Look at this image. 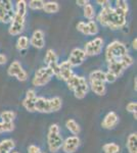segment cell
<instances>
[{
	"label": "cell",
	"mask_w": 137,
	"mask_h": 153,
	"mask_svg": "<svg viewBox=\"0 0 137 153\" xmlns=\"http://www.w3.org/2000/svg\"><path fill=\"white\" fill-rule=\"evenodd\" d=\"M97 21L103 27L109 28L111 30L122 29L126 26V16H120L116 12L114 7L111 5L104 6L97 16Z\"/></svg>",
	"instance_id": "cell-1"
},
{
	"label": "cell",
	"mask_w": 137,
	"mask_h": 153,
	"mask_svg": "<svg viewBox=\"0 0 137 153\" xmlns=\"http://www.w3.org/2000/svg\"><path fill=\"white\" fill-rule=\"evenodd\" d=\"M27 2L25 0H19L16 2V10L12 21L10 22V27L8 29V33L11 36L21 35V33L25 30L27 16Z\"/></svg>",
	"instance_id": "cell-2"
},
{
	"label": "cell",
	"mask_w": 137,
	"mask_h": 153,
	"mask_svg": "<svg viewBox=\"0 0 137 153\" xmlns=\"http://www.w3.org/2000/svg\"><path fill=\"white\" fill-rule=\"evenodd\" d=\"M134 63V59L131 55L126 54V55L122 56L121 58L117 59V60H113L108 63V71L114 75L117 79L122 76V74L128 68Z\"/></svg>",
	"instance_id": "cell-3"
},
{
	"label": "cell",
	"mask_w": 137,
	"mask_h": 153,
	"mask_svg": "<svg viewBox=\"0 0 137 153\" xmlns=\"http://www.w3.org/2000/svg\"><path fill=\"white\" fill-rule=\"evenodd\" d=\"M64 139L59 133V126L53 124L49 127L48 134H47V144H48L49 151L55 153L63 146Z\"/></svg>",
	"instance_id": "cell-4"
},
{
	"label": "cell",
	"mask_w": 137,
	"mask_h": 153,
	"mask_svg": "<svg viewBox=\"0 0 137 153\" xmlns=\"http://www.w3.org/2000/svg\"><path fill=\"white\" fill-rule=\"evenodd\" d=\"M126 54H128V49L125 46V44L118 40L111 42L106 49V59L108 63L121 58Z\"/></svg>",
	"instance_id": "cell-5"
},
{
	"label": "cell",
	"mask_w": 137,
	"mask_h": 153,
	"mask_svg": "<svg viewBox=\"0 0 137 153\" xmlns=\"http://www.w3.org/2000/svg\"><path fill=\"white\" fill-rule=\"evenodd\" d=\"M53 73L50 68H48L47 66L44 68H40L39 70L36 71L34 75V78L32 80V84L35 87H42V86H45L46 84L50 82V80L53 76Z\"/></svg>",
	"instance_id": "cell-6"
},
{
	"label": "cell",
	"mask_w": 137,
	"mask_h": 153,
	"mask_svg": "<svg viewBox=\"0 0 137 153\" xmlns=\"http://www.w3.org/2000/svg\"><path fill=\"white\" fill-rule=\"evenodd\" d=\"M103 48V39L100 37L92 39L85 43L83 48V51L85 52L86 56H95L101 53Z\"/></svg>",
	"instance_id": "cell-7"
},
{
	"label": "cell",
	"mask_w": 137,
	"mask_h": 153,
	"mask_svg": "<svg viewBox=\"0 0 137 153\" xmlns=\"http://www.w3.org/2000/svg\"><path fill=\"white\" fill-rule=\"evenodd\" d=\"M14 16V9L9 0H0V23H10Z\"/></svg>",
	"instance_id": "cell-8"
},
{
	"label": "cell",
	"mask_w": 137,
	"mask_h": 153,
	"mask_svg": "<svg viewBox=\"0 0 137 153\" xmlns=\"http://www.w3.org/2000/svg\"><path fill=\"white\" fill-rule=\"evenodd\" d=\"M7 74L9 76H16L19 82H25L28 79V74L17 60L12 61L7 68Z\"/></svg>",
	"instance_id": "cell-9"
},
{
	"label": "cell",
	"mask_w": 137,
	"mask_h": 153,
	"mask_svg": "<svg viewBox=\"0 0 137 153\" xmlns=\"http://www.w3.org/2000/svg\"><path fill=\"white\" fill-rule=\"evenodd\" d=\"M44 62H45L46 66L50 68L53 73V75L56 76L57 71H58V58L55 53V51L52 49H48L45 53V57H44Z\"/></svg>",
	"instance_id": "cell-10"
},
{
	"label": "cell",
	"mask_w": 137,
	"mask_h": 153,
	"mask_svg": "<svg viewBox=\"0 0 137 153\" xmlns=\"http://www.w3.org/2000/svg\"><path fill=\"white\" fill-rule=\"evenodd\" d=\"M86 58V54L81 48H74L69 55V59L67 61L71 65L72 68L79 66L84 62Z\"/></svg>",
	"instance_id": "cell-11"
},
{
	"label": "cell",
	"mask_w": 137,
	"mask_h": 153,
	"mask_svg": "<svg viewBox=\"0 0 137 153\" xmlns=\"http://www.w3.org/2000/svg\"><path fill=\"white\" fill-rule=\"evenodd\" d=\"M73 75H74L73 68H72L68 61H63L61 63H59L58 71H57V75H56L57 79L63 80L64 82H68Z\"/></svg>",
	"instance_id": "cell-12"
},
{
	"label": "cell",
	"mask_w": 137,
	"mask_h": 153,
	"mask_svg": "<svg viewBox=\"0 0 137 153\" xmlns=\"http://www.w3.org/2000/svg\"><path fill=\"white\" fill-rule=\"evenodd\" d=\"M79 146H80V139L78 136H71L64 140L61 148L66 153H74L78 150Z\"/></svg>",
	"instance_id": "cell-13"
},
{
	"label": "cell",
	"mask_w": 137,
	"mask_h": 153,
	"mask_svg": "<svg viewBox=\"0 0 137 153\" xmlns=\"http://www.w3.org/2000/svg\"><path fill=\"white\" fill-rule=\"evenodd\" d=\"M36 99H37V95L33 89H30V90L27 91L26 97L23 100V106L27 111L29 112L35 111V102H36Z\"/></svg>",
	"instance_id": "cell-14"
},
{
	"label": "cell",
	"mask_w": 137,
	"mask_h": 153,
	"mask_svg": "<svg viewBox=\"0 0 137 153\" xmlns=\"http://www.w3.org/2000/svg\"><path fill=\"white\" fill-rule=\"evenodd\" d=\"M89 91V85L88 82L84 76H81L80 78V82H79L78 86L74 89V95L77 99H83L85 98V96L87 95Z\"/></svg>",
	"instance_id": "cell-15"
},
{
	"label": "cell",
	"mask_w": 137,
	"mask_h": 153,
	"mask_svg": "<svg viewBox=\"0 0 137 153\" xmlns=\"http://www.w3.org/2000/svg\"><path fill=\"white\" fill-rule=\"evenodd\" d=\"M30 44L33 47L37 49H42L45 46V40H44V33L41 30H36L34 31L33 35L30 39Z\"/></svg>",
	"instance_id": "cell-16"
},
{
	"label": "cell",
	"mask_w": 137,
	"mask_h": 153,
	"mask_svg": "<svg viewBox=\"0 0 137 153\" xmlns=\"http://www.w3.org/2000/svg\"><path fill=\"white\" fill-rule=\"evenodd\" d=\"M118 123H119V115L115 111H111L104 117L103 123H101V126L106 130H112L118 125Z\"/></svg>",
	"instance_id": "cell-17"
},
{
	"label": "cell",
	"mask_w": 137,
	"mask_h": 153,
	"mask_svg": "<svg viewBox=\"0 0 137 153\" xmlns=\"http://www.w3.org/2000/svg\"><path fill=\"white\" fill-rule=\"evenodd\" d=\"M35 111H38L41 113H50L51 108H50V102L49 99H47L45 97H37L36 102H35Z\"/></svg>",
	"instance_id": "cell-18"
},
{
	"label": "cell",
	"mask_w": 137,
	"mask_h": 153,
	"mask_svg": "<svg viewBox=\"0 0 137 153\" xmlns=\"http://www.w3.org/2000/svg\"><path fill=\"white\" fill-rule=\"evenodd\" d=\"M88 85L94 94H96L98 96H103L106 94V83L99 82V81H89Z\"/></svg>",
	"instance_id": "cell-19"
},
{
	"label": "cell",
	"mask_w": 137,
	"mask_h": 153,
	"mask_svg": "<svg viewBox=\"0 0 137 153\" xmlns=\"http://www.w3.org/2000/svg\"><path fill=\"white\" fill-rule=\"evenodd\" d=\"M137 134L136 133H132L128 136L127 138V143H126V146L127 149H128L129 153H137Z\"/></svg>",
	"instance_id": "cell-20"
},
{
	"label": "cell",
	"mask_w": 137,
	"mask_h": 153,
	"mask_svg": "<svg viewBox=\"0 0 137 153\" xmlns=\"http://www.w3.org/2000/svg\"><path fill=\"white\" fill-rule=\"evenodd\" d=\"M114 9L116 10V12L120 16H127L129 10V6L128 3L125 0H117L116 1V7H114Z\"/></svg>",
	"instance_id": "cell-21"
},
{
	"label": "cell",
	"mask_w": 137,
	"mask_h": 153,
	"mask_svg": "<svg viewBox=\"0 0 137 153\" xmlns=\"http://www.w3.org/2000/svg\"><path fill=\"white\" fill-rule=\"evenodd\" d=\"M14 141L12 139H4L0 142V153H10L13 150Z\"/></svg>",
	"instance_id": "cell-22"
},
{
	"label": "cell",
	"mask_w": 137,
	"mask_h": 153,
	"mask_svg": "<svg viewBox=\"0 0 137 153\" xmlns=\"http://www.w3.org/2000/svg\"><path fill=\"white\" fill-rule=\"evenodd\" d=\"M66 127L67 129H68L70 132L72 133L73 135H78L79 133L81 132V128L80 126H79L78 123L76 122L75 120H73V118H69L68 120L66 122Z\"/></svg>",
	"instance_id": "cell-23"
},
{
	"label": "cell",
	"mask_w": 137,
	"mask_h": 153,
	"mask_svg": "<svg viewBox=\"0 0 137 153\" xmlns=\"http://www.w3.org/2000/svg\"><path fill=\"white\" fill-rule=\"evenodd\" d=\"M42 10H44V12H46V13H56L59 10V4L55 1L44 2Z\"/></svg>",
	"instance_id": "cell-24"
},
{
	"label": "cell",
	"mask_w": 137,
	"mask_h": 153,
	"mask_svg": "<svg viewBox=\"0 0 137 153\" xmlns=\"http://www.w3.org/2000/svg\"><path fill=\"white\" fill-rule=\"evenodd\" d=\"M89 81H99V82L106 83V71L100 70L91 71L89 75Z\"/></svg>",
	"instance_id": "cell-25"
},
{
	"label": "cell",
	"mask_w": 137,
	"mask_h": 153,
	"mask_svg": "<svg viewBox=\"0 0 137 153\" xmlns=\"http://www.w3.org/2000/svg\"><path fill=\"white\" fill-rule=\"evenodd\" d=\"M103 153H120L121 147L117 143H106L103 146Z\"/></svg>",
	"instance_id": "cell-26"
},
{
	"label": "cell",
	"mask_w": 137,
	"mask_h": 153,
	"mask_svg": "<svg viewBox=\"0 0 137 153\" xmlns=\"http://www.w3.org/2000/svg\"><path fill=\"white\" fill-rule=\"evenodd\" d=\"M30 45V41H29V38L27 36H21L19 37L16 41V49L19 51H24L26 49H28Z\"/></svg>",
	"instance_id": "cell-27"
},
{
	"label": "cell",
	"mask_w": 137,
	"mask_h": 153,
	"mask_svg": "<svg viewBox=\"0 0 137 153\" xmlns=\"http://www.w3.org/2000/svg\"><path fill=\"white\" fill-rule=\"evenodd\" d=\"M49 102H50V108H51L52 112L58 111V110L61 108V106H63V100H61V98L58 97V96L50 98V99H49Z\"/></svg>",
	"instance_id": "cell-28"
},
{
	"label": "cell",
	"mask_w": 137,
	"mask_h": 153,
	"mask_svg": "<svg viewBox=\"0 0 137 153\" xmlns=\"http://www.w3.org/2000/svg\"><path fill=\"white\" fill-rule=\"evenodd\" d=\"M83 8H84V18H86L89 21H92L94 19V16H95V9H94L93 5L90 4V2H89Z\"/></svg>",
	"instance_id": "cell-29"
},
{
	"label": "cell",
	"mask_w": 137,
	"mask_h": 153,
	"mask_svg": "<svg viewBox=\"0 0 137 153\" xmlns=\"http://www.w3.org/2000/svg\"><path fill=\"white\" fill-rule=\"evenodd\" d=\"M16 115V112L11 111V110H4L0 114V118H1L3 123H13Z\"/></svg>",
	"instance_id": "cell-30"
},
{
	"label": "cell",
	"mask_w": 137,
	"mask_h": 153,
	"mask_svg": "<svg viewBox=\"0 0 137 153\" xmlns=\"http://www.w3.org/2000/svg\"><path fill=\"white\" fill-rule=\"evenodd\" d=\"M43 5L44 1H42V0H31L27 4V6H29V8L32 9V10H42Z\"/></svg>",
	"instance_id": "cell-31"
},
{
	"label": "cell",
	"mask_w": 137,
	"mask_h": 153,
	"mask_svg": "<svg viewBox=\"0 0 137 153\" xmlns=\"http://www.w3.org/2000/svg\"><path fill=\"white\" fill-rule=\"evenodd\" d=\"M80 78H81V76H77V75H75V74L72 76V78L67 82V85H68V88L70 90L74 91V89L78 86L79 82H80Z\"/></svg>",
	"instance_id": "cell-32"
},
{
	"label": "cell",
	"mask_w": 137,
	"mask_h": 153,
	"mask_svg": "<svg viewBox=\"0 0 137 153\" xmlns=\"http://www.w3.org/2000/svg\"><path fill=\"white\" fill-rule=\"evenodd\" d=\"M14 130L13 123H0V133H8Z\"/></svg>",
	"instance_id": "cell-33"
},
{
	"label": "cell",
	"mask_w": 137,
	"mask_h": 153,
	"mask_svg": "<svg viewBox=\"0 0 137 153\" xmlns=\"http://www.w3.org/2000/svg\"><path fill=\"white\" fill-rule=\"evenodd\" d=\"M76 28L79 32H81L82 34L89 36V27H88V24L85 23V22H79V23L77 24Z\"/></svg>",
	"instance_id": "cell-34"
},
{
	"label": "cell",
	"mask_w": 137,
	"mask_h": 153,
	"mask_svg": "<svg viewBox=\"0 0 137 153\" xmlns=\"http://www.w3.org/2000/svg\"><path fill=\"white\" fill-rule=\"evenodd\" d=\"M89 27V36H94L98 33V26H97L95 21H89L88 23Z\"/></svg>",
	"instance_id": "cell-35"
},
{
	"label": "cell",
	"mask_w": 137,
	"mask_h": 153,
	"mask_svg": "<svg viewBox=\"0 0 137 153\" xmlns=\"http://www.w3.org/2000/svg\"><path fill=\"white\" fill-rule=\"evenodd\" d=\"M136 107H137V103L132 101V102H129L128 104H127L126 109H127V111L134 113V112H136Z\"/></svg>",
	"instance_id": "cell-36"
},
{
	"label": "cell",
	"mask_w": 137,
	"mask_h": 153,
	"mask_svg": "<svg viewBox=\"0 0 137 153\" xmlns=\"http://www.w3.org/2000/svg\"><path fill=\"white\" fill-rule=\"evenodd\" d=\"M117 81V78L114 75H112L111 73H109V71H106V83H115Z\"/></svg>",
	"instance_id": "cell-37"
},
{
	"label": "cell",
	"mask_w": 137,
	"mask_h": 153,
	"mask_svg": "<svg viewBox=\"0 0 137 153\" xmlns=\"http://www.w3.org/2000/svg\"><path fill=\"white\" fill-rule=\"evenodd\" d=\"M41 149L37 145H30L28 147V153H41Z\"/></svg>",
	"instance_id": "cell-38"
},
{
	"label": "cell",
	"mask_w": 137,
	"mask_h": 153,
	"mask_svg": "<svg viewBox=\"0 0 137 153\" xmlns=\"http://www.w3.org/2000/svg\"><path fill=\"white\" fill-rule=\"evenodd\" d=\"M96 3L98 4V5L103 6V7L109 5V0H97Z\"/></svg>",
	"instance_id": "cell-39"
},
{
	"label": "cell",
	"mask_w": 137,
	"mask_h": 153,
	"mask_svg": "<svg viewBox=\"0 0 137 153\" xmlns=\"http://www.w3.org/2000/svg\"><path fill=\"white\" fill-rule=\"evenodd\" d=\"M76 3H77V5H79V6H85L86 4H88L89 3V1L88 0H77L76 1Z\"/></svg>",
	"instance_id": "cell-40"
},
{
	"label": "cell",
	"mask_w": 137,
	"mask_h": 153,
	"mask_svg": "<svg viewBox=\"0 0 137 153\" xmlns=\"http://www.w3.org/2000/svg\"><path fill=\"white\" fill-rule=\"evenodd\" d=\"M7 61V57L5 55H3V54H0V65H5Z\"/></svg>",
	"instance_id": "cell-41"
},
{
	"label": "cell",
	"mask_w": 137,
	"mask_h": 153,
	"mask_svg": "<svg viewBox=\"0 0 137 153\" xmlns=\"http://www.w3.org/2000/svg\"><path fill=\"white\" fill-rule=\"evenodd\" d=\"M132 47H133L134 50H136V49H137V39L136 38L132 41Z\"/></svg>",
	"instance_id": "cell-42"
},
{
	"label": "cell",
	"mask_w": 137,
	"mask_h": 153,
	"mask_svg": "<svg viewBox=\"0 0 137 153\" xmlns=\"http://www.w3.org/2000/svg\"><path fill=\"white\" fill-rule=\"evenodd\" d=\"M134 90H137V78L135 76V79H134Z\"/></svg>",
	"instance_id": "cell-43"
},
{
	"label": "cell",
	"mask_w": 137,
	"mask_h": 153,
	"mask_svg": "<svg viewBox=\"0 0 137 153\" xmlns=\"http://www.w3.org/2000/svg\"><path fill=\"white\" fill-rule=\"evenodd\" d=\"M133 117H134V120H136V118H137V114H136V112H134V113H133Z\"/></svg>",
	"instance_id": "cell-44"
},
{
	"label": "cell",
	"mask_w": 137,
	"mask_h": 153,
	"mask_svg": "<svg viewBox=\"0 0 137 153\" xmlns=\"http://www.w3.org/2000/svg\"><path fill=\"white\" fill-rule=\"evenodd\" d=\"M10 153H19V152H16V151H13V152H10Z\"/></svg>",
	"instance_id": "cell-45"
},
{
	"label": "cell",
	"mask_w": 137,
	"mask_h": 153,
	"mask_svg": "<svg viewBox=\"0 0 137 153\" xmlns=\"http://www.w3.org/2000/svg\"><path fill=\"white\" fill-rule=\"evenodd\" d=\"M41 153H45V152H41Z\"/></svg>",
	"instance_id": "cell-46"
}]
</instances>
